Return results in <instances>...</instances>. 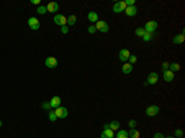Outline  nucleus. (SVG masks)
<instances>
[{
    "instance_id": "f257e3e1",
    "label": "nucleus",
    "mask_w": 185,
    "mask_h": 138,
    "mask_svg": "<svg viewBox=\"0 0 185 138\" xmlns=\"http://www.w3.org/2000/svg\"><path fill=\"white\" fill-rule=\"evenodd\" d=\"M145 31L146 32H149V33H153V32L158 29V22L157 21H148L147 24L145 25Z\"/></svg>"
},
{
    "instance_id": "f03ea898",
    "label": "nucleus",
    "mask_w": 185,
    "mask_h": 138,
    "mask_svg": "<svg viewBox=\"0 0 185 138\" xmlns=\"http://www.w3.org/2000/svg\"><path fill=\"white\" fill-rule=\"evenodd\" d=\"M126 8H127L126 3H125V1H119V3H115V4H114L112 11H114L115 14H120V12H123Z\"/></svg>"
},
{
    "instance_id": "7ed1b4c3",
    "label": "nucleus",
    "mask_w": 185,
    "mask_h": 138,
    "mask_svg": "<svg viewBox=\"0 0 185 138\" xmlns=\"http://www.w3.org/2000/svg\"><path fill=\"white\" fill-rule=\"evenodd\" d=\"M53 20H54L56 25H59V26H66L67 25V17L64 15H62V14H57Z\"/></svg>"
},
{
    "instance_id": "20e7f679",
    "label": "nucleus",
    "mask_w": 185,
    "mask_h": 138,
    "mask_svg": "<svg viewBox=\"0 0 185 138\" xmlns=\"http://www.w3.org/2000/svg\"><path fill=\"white\" fill-rule=\"evenodd\" d=\"M54 112H56L57 118H66L68 116V110L66 107H62V106L54 109Z\"/></svg>"
},
{
    "instance_id": "39448f33",
    "label": "nucleus",
    "mask_w": 185,
    "mask_h": 138,
    "mask_svg": "<svg viewBox=\"0 0 185 138\" xmlns=\"http://www.w3.org/2000/svg\"><path fill=\"white\" fill-rule=\"evenodd\" d=\"M95 29L96 31H100V32H109V25H108V22H105V21H98L96 22V25H95Z\"/></svg>"
},
{
    "instance_id": "423d86ee",
    "label": "nucleus",
    "mask_w": 185,
    "mask_h": 138,
    "mask_svg": "<svg viewBox=\"0 0 185 138\" xmlns=\"http://www.w3.org/2000/svg\"><path fill=\"white\" fill-rule=\"evenodd\" d=\"M158 113H159V107L156 106V105H152V106H148L146 109V115L147 116L153 117V116H156V115H158Z\"/></svg>"
},
{
    "instance_id": "0eeeda50",
    "label": "nucleus",
    "mask_w": 185,
    "mask_h": 138,
    "mask_svg": "<svg viewBox=\"0 0 185 138\" xmlns=\"http://www.w3.org/2000/svg\"><path fill=\"white\" fill-rule=\"evenodd\" d=\"M157 81H158V74H157L156 72L149 73V74H148V78H147V83H146V84L154 85V84H157Z\"/></svg>"
},
{
    "instance_id": "6e6552de",
    "label": "nucleus",
    "mask_w": 185,
    "mask_h": 138,
    "mask_svg": "<svg viewBox=\"0 0 185 138\" xmlns=\"http://www.w3.org/2000/svg\"><path fill=\"white\" fill-rule=\"evenodd\" d=\"M27 24H29V26L32 30H38L40 29V20L36 19V17H30L29 21H27Z\"/></svg>"
},
{
    "instance_id": "1a4fd4ad",
    "label": "nucleus",
    "mask_w": 185,
    "mask_h": 138,
    "mask_svg": "<svg viewBox=\"0 0 185 138\" xmlns=\"http://www.w3.org/2000/svg\"><path fill=\"white\" fill-rule=\"evenodd\" d=\"M130 56H131V53H130L128 49H121L119 52V57H120V61L121 62H127Z\"/></svg>"
},
{
    "instance_id": "9d476101",
    "label": "nucleus",
    "mask_w": 185,
    "mask_h": 138,
    "mask_svg": "<svg viewBox=\"0 0 185 138\" xmlns=\"http://www.w3.org/2000/svg\"><path fill=\"white\" fill-rule=\"evenodd\" d=\"M45 64H46L47 68H56L58 63H57V59H56L54 57H48V58H46Z\"/></svg>"
},
{
    "instance_id": "9b49d317",
    "label": "nucleus",
    "mask_w": 185,
    "mask_h": 138,
    "mask_svg": "<svg viewBox=\"0 0 185 138\" xmlns=\"http://www.w3.org/2000/svg\"><path fill=\"white\" fill-rule=\"evenodd\" d=\"M46 8H47V12H57L59 10V5L56 1H51Z\"/></svg>"
},
{
    "instance_id": "f8f14e48",
    "label": "nucleus",
    "mask_w": 185,
    "mask_h": 138,
    "mask_svg": "<svg viewBox=\"0 0 185 138\" xmlns=\"http://www.w3.org/2000/svg\"><path fill=\"white\" fill-rule=\"evenodd\" d=\"M61 101H62V99L59 98V96H53L52 100H51V102H49L51 107H53V109L59 107V106H61Z\"/></svg>"
},
{
    "instance_id": "ddd939ff",
    "label": "nucleus",
    "mask_w": 185,
    "mask_h": 138,
    "mask_svg": "<svg viewBox=\"0 0 185 138\" xmlns=\"http://www.w3.org/2000/svg\"><path fill=\"white\" fill-rule=\"evenodd\" d=\"M138 11V9L133 5V6H127L126 9H125V14H126L127 16H135L136 14Z\"/></svg>"
},
{
    "instance_id": "4468645a",
    "label": "nucleus",
    "mask_w": 185,
    "mask_h": 138,
    "mask_svg": "<svg viewBox=\"0 0 185 138\" xmlns=\"http://www.w3.org/2000/svg\"><path fill=\"white\" fill-rule=\"evenodd\" d=\"M163 79H164L166 83L173 81V79H174V73L170 72V70H165V72H163Z\"/></svg>"
},
{
    "instance_id": "2eb2a0df",
    "label": "nucleus",
    "mask_w": 185,
    "mask_h": 138,
    "mask_svg": "<svg viewBox=\"0 0 185 138\" xmlns=\"http://www.w3.org/2000/svg\"><path fill=\"white\" fill-rule=\"evenodd\" d=\"M101 138H114V131L110 130V128H105L101 132Z\"/></svg>"
},
{
    "instance_id": "dca6fc26",
    "label": "nucleus",
    "mask_w": 185,
    "mask_h": 138,
    "mask_svg": "<svg viewBox=\"0 0 185 138\" xmlns=\"http://www.w3.org/2000/svg\"><path fill=\"white\" fill-rule=\"evenodd\" d=\"M88 19H89V21H91V22H98L99 21V16H98V14H96L95 11H90L89 14H88Z\"/></svg>"
},
{
    "instance_id": "f3484780",
    "label": "nucleus",
    "mask_w": 185,
    "mask_h": 138,
    "mask_svg": "<svg viewBox=\"0 0 185 138\" xmlns=\"http://www.w3.org/2000/svg\"><path fill=\"white\" fill-rule=\"evenodd\" d=\"M184 40H185V37H184L183 33L177 35V36H174V38H173V43H175V44H182V43L184 42Z\"/></svg>"
},
{
    "instance_id": "a211bd4d",
    "label": "nucleus",
    "mask_w": 185,
    "mask_h": 138,
    "mask_svg": "<svg viewBox=\"0 0 185 138\" xmlns=\"http://www.w3.org/2000/svg\"><path fill=\"white\" fill-rule=\"evenodd\" d=\"M132 69H133V66L130 64V63H125L122 66V72L125 73V74H130V73L132 72Z\"/></svg>"
},
{
    "instance_id": "6ab92c4d",
    "label": "nucleus",
    "mask_w": 185,
    "mask_h": 138,
    "mask_svg": "<svg viewBox=\"0 0 185 138\" xmlns=\"http://www.w3.org/2000/svg\"><path fill=\"white\" fill-rule=\"evenodd\" d=\"M128 136L131 138H140V132H138L136 128H131L128 131Z\"/></svg>"
},
{
    "instance_id": "aec40b11",
    "label": "nucleus",
    "mask_w": 185,
    "mask_h": 138,
    "mask_svg": "<svg viewBox=\"0 0 185 138\" xmlns=\"http://www.w3.org/2000/svg\"><path fill=\"white\" fill-rule=\"evenodd\" d=\"M75 22H77V16L75 15H71L69 17H67V25L73 26V25H75Z\"/></svg>"
},
{
    "instance_id": "412c9836",
    "label": "nucleus",
    "mask_w": 185,
    "mask_h": 138,
    "mask_svg": "<svg viewBox=\"0 0 185 138\" xmlns=\"http://www.w3.org/2000/svg\"><path fill=\"white\" fill-rule=\"evenodd\" d=\"M169 70L170 72H179L180 70V64L178 63H172V64H169Z\"/></svg>"
},
{
    "instance_id": "4be33fe9",
    "label": "nucleus",
    "mask_w": 185,
    "mask_h": 138,
    "mask_svg": "<svg viewBox=\"0 0 185 138\" xmlns=\"http://www.w3.org/2000/svg\"><path fill=\"white\" fill-rule=\"evenodd\" d=\"M109 128H110V130H112V131L119 130V128H120V122H117V121H111L110 125H109Z\"/></svg>"
},
{
    "instance_id": "5701e85b",
    "label": "nucleus",
    "mask_w": 185,
    "mask_h": 138,
    "mask_svg": "<svg viewBox=\"0 0 185 138\" xmlns=\"http://www.w3.org/2000/svg\"><path fill=\"white\" fill-rule=\"evenodd\" d=\"M117 138H128V132L125 131V130H120L117 132Z\"/></svg>"
},
{
    "instance_id": "b1692460",
    "label": "nucleus",
    "mask_w": 185,
    "mask_h": 138,
    "mask_svg": "<svg viewBox=\"0 0 185 138\" xmlns=\"http://www.w3.org/2000/svg\"><path fill=\"white\" fill-rule=\"evenodd\" d=\"M145 33H146V31H145V29H143V27H140V29H137V30L135 31V35L138 36V37H143V36H145Z\"/></svg>"
},
{
    "instance_id": "393cba45",
    "label": "nucleus",
    "mask_w": 185,
    "mask_h": 138,
    "mask_svg": "<svg viewBox=\"0 0 185 138\" xmlns=\"http://www.w3.org/2000/svg\"><path fill=\"white\" fill-rule=\"evenodd\" d=\"M143 41H145V42H148V41H151L152 38H153V33H149V32H146L145 33V36H143Z\"/></svg>"
},
{
    "instance_id": "a878e982",
    "label": "nucleus",
    "mask_w": 185,
    "mask_h": 138,
    "mask_svg": "<svg viewBox=\"0 0 185 138\" xmlns=\"http://www.w3.org/2000/svg\"><path fill=\"white\" fill-rule=\"evenodd\" d=\"M37 12H38L40 15H45V14L47 12V8L41 5V6H38V8H37Z\"/></svg>"
},
{
    "instance_id": "bb28decb",
    "label": "nucleus",
    "mask_w": 185,
    "mask_h": 138,
    "mask_svg": "<svg viewBox=\"0 0 185 138\" xmlns=\"http://www.w3.org/2000/svg\"><path fill=\"white\" fill-rule=\"evenodd\" d=\"M48 117H49V121H52V122H54L56 120H57V116H56V112H54V110H53V111H49V115H48Z\"/></svg>"
},
{
    "instance_id": "cd10ccee",
    "label": "nucleus",
    "mask_w": 185,
    "mask_h": 138,
    "mask_svg": "<svg viewBox=\"0 0 185 138\" xmlns=\"http://www.w3.org/2000/svg\"><path fill=\"white\" fill-rule=\"evenodd\" d=\"M136 62H137V57L133 56V54H131V56H130V58H128V63H130V64H133V63H136Z\"/></svg>"
},
{
    "instance_id": "c85d7f7f",
    "label": "nucleus",
    "mask_w": 185,
    "mask_h": 138,
    "mask_svg": "<svg viewBox=\"0 0 185 138\" xmlns=\"http://www.w3.org/2000/svg\"><path fill=\"white\" fill-rule=\"evenodd\" d=\"M162 69H163V72L169 70V63L168 62H163V64H162Z\"/></svg>"
},
{
    "instance_id": "c756f323",
    "label": "nucleus",
    "mask_w": 185,
    "mask_h": 138,
    "mask_svg": "<svg viewBox=\"0 0 185 138\" xmlns=\"http://www.w3.org/2000/svg\"><path fill=\"white\" fill-rule=\"evenodd\" d=\"M136 121H135V120H131V121H130L128 122V126H130V128H135L136 127Z\"/></svg>"
},
{
    "instance_id": "7c9ffc66",
    "label": "nucleus",
    "mask_w": 185,
    "mask_h": 138,
    "mask_svg": "<svg viewBox=\"0 0 185 138\" xmlns=\"http://www.w3.org/2000/svg\"><path fill=\"white\" fill-rule=\"evenodd\" d=\"M88 32H89V33H95V32H96L95 26H94V25H92V26H90L89 29H88Z\"/></svg>"
},
{
    "instance_id": "2f4dec72",
    "label": "nucleus",
    "mask_w": 185,
    "mask_h": 138,
    "mask_svg": "<svg viewBox=\"0 0 185 138\" xmlns=\"http://www.w3.org/2000/svg\"><path fill=\"white\" fill-rule=\"evenodd\" d=\"M125 3H126L127 6H133V5H135V0H126Z\"/></svg>"
},
{
    "instance_id": "473e14b6",
    "label": "nucleus",
    "mask_w": 185,
    "mask_h": 138,
    "mask_svg": "<svg viewBox=\"0 0 185 138\" xmlns=\"http://www.w3.org/2000/svg\"><path fill=\"white\" fill-rule=\"evenodd\" d=\"M153 138H165L163 135H162L160 132H157V133H154V136H153Z\"/></svg>"
},
{
    "instance_id": "72a5a7b5",
    "label": "nucleus",
    "mask_w": 185,
    "mask_h": 138,
    "mask_svg": "<svg viewBox=\"0 0 185 138\" xmlns=\"http://www.w3.org/2000/svg\"><path fill=\"white\" fill-rule=\"evenodd\" d=\"M175 136H177V137H183V131L182 130H177V131H175Z\"/></svg>"
},
{
    "instance_id": "f704fd0d",
    "label": "nucleus",
    "mask_w": 185,
    "mask_h": 138,
    "mask_svg": "<svg viewBox=\"0 0 185 138\" xmlns=\"http://www.w3.org/2000/svg\"><path fill=\"white\" fill-rule=\"evenodd\" d=\"M62 32L63 33H68V26H62Z\"/></svg>"
},
{
    "instance_id": "c9c22d12",
    "label": "nucleus",
    "mask_w": 185,
    "mask_h": 138,
    "mask_svg": "<svg viewBox=\"0 0 185 138\" xmlns=\"http://www.w3.org/2000/svg\"><path fill=\"white\" fill-rule=\"evenodd\" d=\"M31 3H32V4H35V5H38V4H40V0H32Z\"/></svg>"
},
{
    "instance_id": "e433bc0d",
    "label": "nucleus",
    "mask_w": 185,
    "mask_h": 138,
    "mask_svg": "<svg viewBox=\"0 0 185 138\" xmlns=\"http://www.w3.org/2000/svg\"><path fill=\"white\" fill-rule=\"evenodd\" d=\"M1 126H3V122H1V121H0V127H1Z\"/></svg>"
},
{
    "instance_id": "4c0bfd02",
    "label": "nucleus",
    "mask_w": 185,
    "mask_h": 138,
    "mask_svg": "<svg viewBox=\"0 0 185 138\" xmlns=\"http://www.w3.org/2000/svg\"><path fill=\"white\" fill-rule=\"evenodd\" d=\"M166 138H174V137H166Z\"/></svg>"
}]
</instances>
